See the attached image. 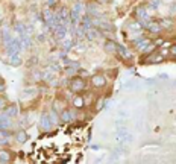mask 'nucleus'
I'll return each instance as SVG.
<instances>
[{
	"label": "nucleus",
	"instance_id": "obj_7",
	"mask_svg": "<svg viewBox=\"0 0 176 164\" xmlns=\"http://www.w3.org/2000/svg\"><path fill=\"white\" fill-rule=\"evenodd\" d=\"M87 36H88L90 40H99V38H100V32L96 31V29H88V31H87Z\"/></svg>",
	"mask_w": 176,
	"mask_h": 164
},
{
	"label": "nucleus",
	"instance_id": "obj_12",
	"mask_svg": "<svg viewBox=\"0 0 176 164\" xmlns=\"http://www.w3.org/2000/svg\"><path fill=\"white\" fill-rule=\"evenodd\" d=\"M26 137H28V134H26L24 131H18V132H17V140H18L20 143L26 141Z\"/></svg>",
	"mask_w": 176,
	"mask_h": 164
},
{
	"label": "nucleus",
	"instance_id": "obj_14",
	"mask_svg": "<svg viewBox=\"0 0 176 164\" xmlns=\"http://www.w3.org/2000/svg\"><path fill=\"white\" fill-rule=\"evenodd\" d=\"M49 117H50V122H53L55 125H58V117H56V114H55V111H52Z\"/></svg>",
	"mask_w": 176,
	"mask_h": 164
},
{
	"label": "nucleus",
	"instance_id": "obj_9",
	"mask_svg": "<svg viewBox=\"0 0 176 164\" xmlns=\"http://www.w3.org/2000/svg\"><path fill=\"white\" fill-rule=\"evenodd\" d=\"M117 50L120 52V55H121V58H126V59H131L132 58V55L125 49V47H121V46H117Z\"/></svg>",
	"mask_w": 176,
	"mask_h": 164
},
{
	"label": "nucleus",
	"instance_id": "obj_6",
	"mask_svg": "<svg viewBox=\"0 0 176 164\" xmlns=\"http://www.w3.org/2000/svg\"><path fill=\"white\" fill-rule=\"evenodd\" d=\"M160 61H163V55H161V53H158V52H153L150 56L147 58V62H152V64L160 62Z\"/></svg>",
	"mask_w": 176,
	"mask_h": 164
},
{
	"label": "nucleus",
	"instance_id": "obj_16",
	"mask_svg": "<svg viewBox=\"0 0 176 164\" xmlns=\"http://www.w3.org/2000/svg\"><path fill=\"white\" fill-rule=\"evenodd\" d=\"M160 24H161V27H163V26H172L173 21H172V20H163V21H160Z\"/></svg>",
	"mask_w": 176,
	"mask_h": 164
},
{
	"label": "nucleus",
	"instance_id": "obj_21",
	"mask_svg": "<svg viewBox=\"0 0 176 164\" xmlns=\"http://www.w3.org/2000/svg\"><path fill=\"white\" fill-rule=\"evenodd\" d=\"M3 88H5V85H2V84H0V91H2Z\"/></svg>",
	"mask_w": 176,
	"mask_h": 164
},
{
	"label": "nucleus",
	"instance_id": "obj_15",
	"mask_svg": "<svg viewBox=\"0 0 176 164\" xmlns=\"http://www.w3.org/2000/svg\"><path fill=\"white\" fill-rule=\"evenodd\" d=\"M17 114V108L15 106H9L8 108V116H15Z\"/></svg>",
	"mask_w": 176,
	"mask_h": 164
},
{
	"label": "nucleus",
	"instance_id": "obj_22",
	"mask_svg": "<svg viewBox=\"0 0 176 164\" xmlns=\"http://www.w3.org/2000/svg\"><path fill=\"white\" fill-rule=\"evenodd\" d=\"M2 105H3V102H0V106H2Z\"/></svg>",
	"mask_w": 176,
	"mask_h": 164
},
{
	"label": "nucleus",
	"instance_id": "obj_17",
	"mask_svg": "<svg viewBox=\"0 0 176 164\" xmlns=\"http://www.w3.org/2000/svg\"><path fill=\"white\" fill-rule=\"evenodd\" d=\"M149 3H150L152 8H158V5H160V0H149Z\"/></svg>",
	"mask_w": 176,
	"mask_h": 164
},
{
	"label": "nucleus",
	"instance_id": "obj_3",
	"mask_svg": "<svg viewBox=\"0 0 176 164\" xmlns=\"http://www.w3.org/2000/svg\"><path fill=\"white\" fill-rule=\"evenodd\" d=\"M91 84H93L94 87L100 88V87L105 85V78H103L102 75H94V76L91 78Z\"/></svg>",
	"mask_w": 176,
	"mask_h": 164
},
{
	"label": "nucleus",
	"instance_id": "obj_10",
	"mask_svg": "<svg viewBox=\"0 0 176 164\" xmlns=\"http://www.w3.org/2000/svg\"><path fill=\"white\" fill-rule=\"evenodd\" d=\"M50 123H52V122H50V117H49L47 114H44V116L41 117V126L44 128V129H47V128L50 126Z\"/></svg>",
	"mask_w": 176,
	"mask_h": 164
},
{
	"label": "nucleus",
	"instance_id": "obj_2",
	"mask_svg": "<svg viewBox=\"0 0 176 164\" xmlns=\"http://www.w3.org/2000/svg\"><path fill=\"white\" fill-rule=\"evenodd\" d=\"M61 120H64V122H72L75 120V111H70V109H62L61 111Z\"/></svg>",
	"mask_w": 176,
	"mask_h": 164
},
{
	"label": "nucleus",
	"instance_id": "obj_13",
	"mask_svg": "<svg viewBox=\"0 0 176 164\" xmlns=\"http://www.w3.org/2000/svg\"><path fill=\"white\" fill-rule=\"evenodd\" d=\"M82 97H79V96H76V97H73V105L75 106H77V108H81V106H84V102H82Z\"/></svg>",
	"mask_w": 176,
	"mask_h": 164
},
{
	"label": "nucleus",
	"instance_id": "obj_19",
	"mask_svg": "<svg viewBox=\"0 0 176 164\" xmlns=\"http://www.w3.org/2000/svg\"><path fill=\"white\" fill-rule=\"evenodd\" d=\"M102 106H103V99H99V102H97V105H96V108L100 109Z\"/></svg>",
	"mask_w": 176,
	"mask_h": 164
},
{
	"label": "nucleus",
	"instance_id": "obj_11",
	"mask_svg": "<svg viewBox=\"0 0 176 164\" xmlns=\"http://www.w3.org/2000/svg\"><path fill=\"white\" fill-rule=\"evenodd\" d=\"M0 160H2V163H9V161H11V155H9V152H6V150H0Z\"/></svg>",
	"mask_w": 176,
	"mask_h": 164
},
{
	"label": "nucleus",
	"instance_id": "obj_5",
	"mask_svg": "<svg viewBox=\"0 0 176 164\" xmlns=\"http://www.w3.org/2000/svg\"><path fill=\"white\" fill-rule=\"evenodd\" d=\"M117 50V44L114 43L112 40H108L106 43H105V52H108V53H114Z\"/></svg>",
	"mask_w": 176,
	"mask_h": 164
},
{
	"label": "nucleus",
	"instance_id": "obj_1",
	"mask_svg": "<svg viewBox=\"0 0 176 164\" xmlns=\"http://www.w3.org/2000/svg\"><path fill=\"white\" fill-rule=\"evenodd\" d=\"M85 88H87V85H85V81L82 78H75V79H72V82H70V90H72L73 93H82Z\"/></svg>",
	"mask_w": 176,
	"mask_h": 164
},
{
	"label": "nucleus",
	"instance_id": "obj_18",
	"mask_svg": "<svg viewBox=\"0 0 176 164\" xmlns=\"http://www.w3.org/2000/svg\"><path fill=\"white\" fill-rule=\"evenodd\" d=\"M170 53H172V56H173V58H176V44L170 47Z\"/></svg>",
	"mask_w": 176,
	"mask_h": 164
},
{
	"label": "nucleus",
	"instance_id": "obj_20",
	"mask_svg": "<svg viewBox=\"0 0 176 164\" xmlns=\"http://www.w3.org/2000/svg\"><path fill=\"white\" fill-rule=\"evenodd\" d=\"M172 12H176V3L172 6Z\"/></svg>",
	"mask_w": 176,
	"mask_h": 164
},
{
	"label": "nucleus",
	"instance_id": "obj_8",
	"mask_svg": "<svg viewBox=\"0 0 176 164\" xmlns=\"http://www.w3.org/2000/svg\"><path fill=\"white\" fill-rule=\"evenodd\" d=\"M147 29L150 31V32H153V34H158V32H161V24L160 23H149L147 24Z\"/></svg>",
	"mask_w": 176,
	"mask_h": 164
},
{
	"label": "nucleus",
	"instance_id": "obj_4",
	"mask_svg": "<svg viewBox=\"0 0 176 164\" xmlns=\"http://www.w3.org/2000/svg\"><path fill=\"white\" fill-rule=\"evenodd\" d=\"M87 12H88V15H94V17H97V15H99V5H97V3H88V6H87Z\"/></svg>",
	"mask_w": 176,
	"mask_h": 164
}]
</instances>
